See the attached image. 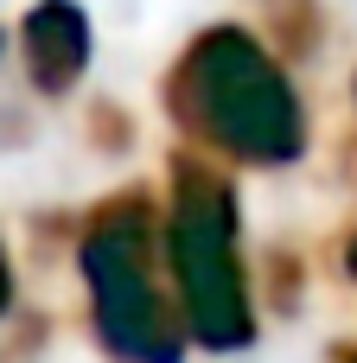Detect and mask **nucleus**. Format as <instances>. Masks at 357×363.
I'll list each match as a JSON object with an SVG mask.
<instances>
[{
	"instance_id": "nucleus-1",
	"label": "nucleus",
	"mask_w": 357,
	"mask_h": 363,
	"mask_svg": "<svg viewBox=\"0 0 357 363\" xmlns=\"http://www.w3.org/2000/svg\"><path fill=\"white\" fill-rule=\"evenodd\" d=\"M179 115L192 128H204V140H217V147H230L236 160H256V166H287L307 147V121H300V102H294L287 77L236 26L211 32L185 57Z\"/></svg>"
},
{
	"instance_id": "nucleus-2",
	"label": "nucleus",
	"mask_w": 357,
	"mask_h": 363,
	"mask_svg": "<svg viewBox=\"0 0 357 363\" xmlns=\"http://www.w3.org/2000/svg\"><path fill=\"white\" fill-rule=\"evenodd\" d=\"M166 255L179 287V325L204 351H243L256 338V306L236 262V198L217 172L179 166V198L166 217Z\"/></svg>"
},
{
	"instance_id": "nucleus-3",
	"label": "nucleus",
	"mask_w": 357,
	"mask_h": 363,
	"mask_svg": "<svg viewBox=\"0 0 357 363\" xmlns=\"http://www.w3.org/2000/svg\"><path fill=\"white\" fill-rule=\"evenodd\" d=\"M147 249H153V223H147L141 204H115V211L96 217V230L83 242L96 338L121 363H179L185 357V325L166 306V294L153 287Z\"/></svg>"
},
{
	"instance_id": "nucleus-4",
	"label": "nucleus",
	"mask_w": 357,
	"mask_h": 363,
	"mask_svg": "<svg viewBox=\"0 0 357 363\" xmlns=\"http://www.w3.org/2000/svg\"><path fill=\"white\" fill-rule=\"evenodd\" d=\"M26 57H32V77L38 89L64 96L83 64H89V19L70 6V0H45L32 19H26Z\"/></svg>"
},
{
	"instance_id": "nucleus-5",
	"label": "nucleus",
	"mask_w": 357,
	"mask_h": 363,
	"mask_svg": "<svg viewBox=\"0 0 357 363\" xmlns=\"http://www.w3.org/2000/svg\"><path fill=\"white\" fill-rule=\"evenodd\" d=\"M6 300H13V274H6V255H0V313H6Z\"/></svg>"
},
{
	"instance_id": "nucleus-6",
	"label": "nucleus",
	"mask_w": 357,
	"mask_h": 363,
	"mask_svg": "<svg viewBox=\"0 0 357 363\" xmlns=\"http://www.w3.org/2000/svg\"><path fill=\"white\" fill-rule=\"evenodd\" d=\"M332 363H357V351H339V357H332Z\"/></svg>"
}]
</instances>
